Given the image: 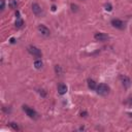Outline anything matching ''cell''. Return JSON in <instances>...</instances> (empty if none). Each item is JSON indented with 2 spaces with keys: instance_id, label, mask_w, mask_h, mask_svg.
Returning a JSON list of instances; mask_svg holds the SVG:
<instances>
[{
  "instance_id": "1",
  "label": "cell",
  "mask_w": 132,
  "mask_h": 132,
  "mask_svg": "<svg viewBox=\"0 0 132 132\" xmlns=\"http://www.w3.org/2000/svg\"><path fill=\"white\" fill-rule=\"evenodd\" d=\"M96 92L101 96H106L109 93V87L105 84H99L96 88Z\"/></svg>"
},
{
  "instance_id": "2",
  "label": "cell",
  "mask_w": 132,
  "mask_h": 132,
  "mask_svg": "<svg viewBox=\"0 0 132 132\" xmlns=\"http://www.w3.org/2000/svg\"><path fill=\"white\" fill-rule=\"evenodd\" d=\"M23 109H24V111L27 113V116L29 117V118H31V119H37V112L33 109V108H31V107H29V106H27V105H24L23 106Z\"/></svg>"
},
{
  "instance_id": "3",
  "label": "cell",
  "mask_w": 132,
  "mask_h": 132,
  "mask_svg": "<svg viewBox=\"0 0 132 132\" xmlns=\"http://www.w3.org/2000/svg\"><path fill=\"white\" fill-rule=\"evenodd\" d=\"M110 24L112 25V27H114L117 29H120V30H123L125 28L124 22L121 21V20H119V19H112L111 22H110Z\"/></svg>"
},
{
  "instance_id": "4",
  "label": "cell",
  "mask_w": 132,
  "mask_h": 132,
  "mask_svg": "<svg viewBox=\"0 0 132 132\" xmlns=\"http://www.w3.org/2000/svg\"><path fill=\"white\" fill-rule=\"evenodd\" d=\"M28 52H29L32 56L36 57V58H40V57H41V52H40V50H39V48H37L36 46L30 45V46L28 47Z\"/></svg>"
},
{
  "instance_id": "5",
  "label": "cell",
  "mask_w": 132,
  "mask_h": 132,
  "mask_svg": "<svg viewBox=\"0 0 132 132\" xmlns=\"http://www.w3.org/2000/svg\"><path fill=\"white\" fill-rule=\"evenodd\" d=\"M94 38L98 41H105L108 39V35L105 33H102V32H98V33H95Z\"/></svg>"
},
{
  "instance_id": "6",
  "label": "cell",
  "mask_w": 132,
  "mask_h": 132,
  "mask_svg": "<svg viewBox=\"0 0 132 132\" xmlns=\"http://www.w3.org/2000/svg\"><path fill=\"white\" fill-rule=\"evenodd\" d=\"M38 31L43 35V36H48L50 35V29L46 27V26H44V25H39L38 26Z\"/></svg>"
},
{
  "instance_id": "7",
  "label": "cell",
  "mask_w": 132,
  "mask_h": 132,
  "mask_svg": "<svg viewBox=\"0 0 132 132\" xmlns=\"http://www.w3.org/2000/svg\"><path fill=\"white\" fill-rule=\"evenodd\" d=\"M32 10H33V13L35 15H40L42 13V9L37 3H33L32 4Z\"/></svg>"
},
{
  "instance_id": "8",
  "label": "cell",
  "mask_w": 132,
  "mask_h": 132,
  "mask_svg": "<svg viewBox=\"0 0 132 132\" xmlns=\"http://www.w3.org/2000/svg\"><path fill=\"white\" fill-rule=\"evenodd\" d=\"M121 81H122V84H123V86L125 87V88H129L130 87V85H131V80H130V78L128 77V76H125V75H121Z\"/></svg>"
},
{
  "instance_id": "9",
  "label": "cell",
  "mask_w": 132,
  "mask_h": 132,
  "mask_svg": "<svg viewBox=\"0 0 132 132\" xmlns=\"http://www.w3.org/2000/svg\"><path fill=\"white\" fill-rule=\"evenodd\" d=\"M66 92H67V86H66V85H64V84L58 85V93H59V94L63 95V94H65Z\"/></svg>"
},
{
  "instance_id": "10",
  "label": "cell",
  "mask_w": 132,
  "mask_h": 132,
  "mask_svg": "<svg viewBox=\"0 0 132 132\" xmlns=\"http://www.w3.org/2000/svg\"><path fill=\"white\" fill-rule=\"evenodd\" d=\"M88 87L91 89V90H96V88H97V85H96V82L93 80V79H91V78H88Z\"/></svg>"
},
{
  "instance_id": "11",
  "label": "cell",
  "mask_w": 132,
  "mask_h": 132,
  "mask_svg": "<svg viewBox=\"0 0 132 132\" xmlns=\"http://www.w3.org/2000/svg\"><path fill=\"white\" fill-rule=\"evenodd\" d=\"M42 61L41 60H35V62H34V66H35V68L36 69H40L41 67H42Z\"/></svg>"
},
{
  "instance_id": "12",
  "label": "cell",
  "mask_w": 132,
  "mask_h": 132,
  "mask_svg": "<svg viewBox=\"0 0 132 132\" xmlns=\"http://www.w3.org/2000/svg\"><path fill=\"white\" fill-rule=\"evenodd\" d=\"M23 24H24L23 20L18 19V20H16V22H15V27H16V28H21V27L23 26Z\"/></svg>"
},
{
  "instance_id": "13",
  "label": "cell",
  "mask_w": 132,
  "mask_h": 132,
  "mask_svg": "<svg viewBox=\"0 0 132 132\" xmlns=\"http://www.w3.org/2000/svg\"><path fill=\"white\" fill-rule=\"evenodd\" d=\"M16 5H18V3H16L15 0H10V2H9V6H10L11 8H15Z\"/></svg>"
},
{
  "instance_id": "14",
  "label": "cell",
  "mask_w": 132,
  "mask_h": 132,
  "mask_svg": "<svg viewBox=\"0 0 132 132\" xmlns=\"http://www.w3.org/2000/svg\"><path fill=\"white\" fill-rule=\"evenodd\" d=\"M104 7H105V10H107V11H111V9H112V5L110 3H106L104 5Z\"/></svg>"
},
{
  "instance_id": "15",
  "label": "cell",
  "mask_w": 132,
  "mask_h": 132,
  "mask_svg": "<svg viewBox=\"0 0 132 132\" xmlns=\"http://www.w3.org/2000/svg\"><path fill=\"white\" fill-rule=\"evenodd\" d=\"M71 9H72L73 11H77V5H75V4H71Z\"/></svg>"
},
{
  "instance_id": "16",
  "label": "cell",
  "mask_w": 132,
  "mask_h": 132,
  "mask_svg": "<svg viewBox=\"0 0 132 132\" xmlns=\"http://www.w3.org/2000/svg\"><path fill=\"white\" fill-rule=\"evenodd\" d=\"M10 126H11L14 130H18V129H19V127H18V125H15V123H10Z\"/></svg>"
},
{
  "instance_id": "17",
  "label": "cell",
  "mask_w": 132,
  "mask_h": 132,
  "mask_svg": "<svg viewBox=\"0 0 132 132\" xmlns=\"http://www.w3.org/2000/svg\"><path fill=\"white\" fill-rule=\"evenodd\" d=\"M60 71H61V69H60V67L57 65V66H56V72H57V73H60Z\"/></svg>"
},
{
  "instance_id": "18",
  "label": "cell",
  "mask_w": 132,
  "mask_h": 132,
  "mask_svg": "<svg viewBox=\"0 0 132 132\" xmlns=\"http://www.w3.org/2000/svg\"><path fill=\"white\" fill-rule=\"evenodd\" d=\"M4 9V0H1V10Z\"/></svg>"
},
{
  "instance_id": "19",
  "label": "cell",
  "mask_w": 132,
  "mask_h": 132,
  "mask_svg": "<svg viewBox=\"0 0 132 132\" xmlns=\"http://www.w3.org/2000/svg\"><path fill=\"white\" fill-rule=\"evenodd\" d=\"M15 42V39L14 38H10V43H14Z\"/></svg>"
},
{
  "instance_id": "20",
  "label": "cell",
  "mask_w": 132,
  "mask_h": 132,
  "mask_svg": "<svg viewBox=\"0 0 132 132\" xmlns=\"http://www.w3.org/2000/svg\"><path fill=\"white\" fill-rule=\"evenodd\" d=\"M39 93H40V94H42V96H43V97L45 96V93H43V92H42V90H39Z\"/></svg>"
},
{
  "instance_id": "21",
  "label": "cell",
  "mask_w": 132,
  "mask_h": 132,
  "mask_svg": "<svg viewBox=\"0 0 132 132\" xmlns=\"http://www.w3.org/2000/svg\"><path fill=\"white\" fill-rule=\"evenodd\" d=\"M86 114H87V112H85V111L84 112H80V116L81 117H86Z\"/></svg>"
},
{
  "instance_id": "22",
  "label": "cell",
  "mask_w": 132,
  "mask_h": 132,
  "mask_svg": "<svg viewBox=\"0 0 132 132\" xmlns=\"http://www.w3.org/2000/svg\"><path fill=\"white\" fill-rule=\"evenodd\" d=\"M52 10H56V6H55V5H53V7H52Z\"/></svg>"
}]
</instances>
